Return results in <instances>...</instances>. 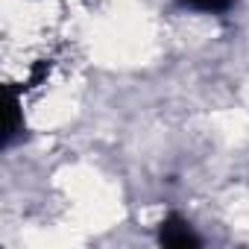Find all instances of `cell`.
<instances>
[{"instance_id": "cell-1", "label": "cell", "mask_w": 249, "mask_h": 249, "mask_svg": "<svg viewBox=\"0 0 249 249\" xmlns=\"http://www.w3.org/2000/svg\"><path fill=\"white\" fill-rule=\"evenodd\" d=\"M191 6H202V9H217V6H226L229 0H185Z\"/></svg>"}]
</instances>
